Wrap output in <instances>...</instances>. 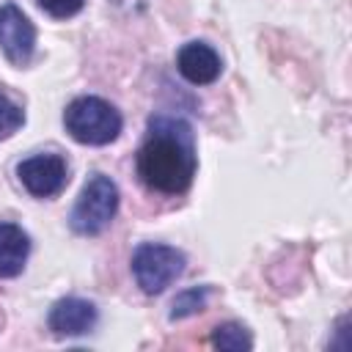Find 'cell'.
<instances>
[{
    "label": "cell",
    "mask_w": 352,
    "mask_h": 352,
    "mask_svg": "<svg viewBox=\"0 0 352 352\" xmlns=\"http://www.w3.org/2000/svg\"><path fill=\"white\" fill-rule=\"evenodd\" d=\"M82 6H85V0H38V8L55 19H69L77 11H82Z\"/></svg>",
    "instance_id": "obj_13"
},
{
    "label": "cell",
    "mask_w": 352,
    "mask_h": 352,
    "mask_svg": "<svg viewBox=\"0 0 352 352\" xmlns=\"http://www.w3.org/2000/svg\"><path fill=\"white\" fill-rule=\"evenodd\" d=\"M0 50L14 66H28L36 52V28L14 6H0Z\"/></svg>",
    "instance_id": "obj_6"
},
{
    "label": "cell",
    "mask_w": 352,
    "mask_h": 352,
    "mask_svg": "<svg viewBox=\"0 0 352 352\" xmlns=\"http://www.w3.org/2000/svg\"><path fill=\"white\" fill-rule=\"evenodd\" d=\"M212 346L226 349V352H242V349H250L253 346V338H250L248 327H242L236 322H226V324H217L214 327Z\"/></svg>",
    "instance_id": "obj_10"
},
{
    "label": "cell",
    "mask_w": 352,
    "mask_h": 352,
    "mask_svg": "<svg viewBox=\"0 0 352 352\" xmlns=\"http://www.w3.org/2000/svg\"><path fill=\"white\" fill-rule=\"evenodd\" d=\"M16 176H19L22 187L36 198L58 195L69 182L66 160L58 154H36V157L22 160L16 165Z\"/></svg>",
    "instance_id": "obj_5"
},
{
    "label": "cell",
    "mask_w": 352,
    "mask_h": 352,
    "mask_svg": "<svg viewBox=\"0 0 352 352\" xmlns=\"http://www.w3.org/2000/svg\"><path fill=\"white\" fill-rule=\"evenodd\" d=\"M47 322L55 336H82L96 324V305L82 297H63L50 308Z\"/></svg>",
    "instance_id": "obj_8"
},
{
    "label": "cell",
    "mask_w": 352,
    "mask_h": 352,
    "mask_svg": "<svg viewBox=\"0 0 352 352\" xmlns=\"http://www.w3.org/2000/svg\"><path fill=\"white\" fill-rule=\"evenodd\" d=\"M184 264L187 258L182 250L170 245H160V242H143L132 253V272H135L138 286L146 294L165 292L184 272Z\"/></svg>",
    "instance_id": "obj_4"
},
{
    "label": "cell",
    "mask_w": 352,
    "mask_h": 352,
    "mask_svg": "<svg viewBox=\"0 0 352 352\" xmlns=\"http://www.w3.org/2000/svg\"><path fill=\"white\" fill-rule=\"evenodd\" d=\"M25 124V113L16 102H11L3 91H0V140L11 138L19 126Z\"/></svg>",
    "instance_id": "obj_12"
},
{
    "label": "cell",
    "mask_w": 352,
    "mask_h": 352,
    "mask_svg": "<svg viewBox=\"0 0 352 352\" xmlns=\"http://www.w3.org/2000/svg\"><path fill=\"white\" fill-rule=\"evenodd\" d=\"M116 212H118V187H116V182L104 173H94L82 184V190H80V195L72 206L69 226L82 236H96L113 223Z\"/></svg>",
    "instance_id": "obj_3"
},
{
    "label": "cell",
    "mask_w": 352,
    "mask_h": 352,
    "mask_svg": "<svg viewBox=\"0 0 352 352\" xmlns=\"http://www.w3.org/2000/svg\"><path fill=\"white\" fill-rule=\"evenodd\" d=\"M176 69H179V74L187 82H192V85H209V82H214L220 77L223 60H220V55L209 44H204V41H187L179 50V55H176Z\"/></svg>",
    "instance_id": "obj_7"
},
{
    "label": "cell",
    "mask_w": 352,
    "mask_h": 352,
    "mask_svg": "<svg viewBox=\"0 0 352 352\" xmlns=\"http://www.w3.org/2000/svg\"><path fill=\"white\" fill-rule=\"evenodd\" d=\"M30 256V236L16 223H0V278H16Z\"/></svg>",
    "instance_id": "obj_9"
},
{
    "label": "cell",
    "mask_w": 352,
    "mask_h": 352,
    "mask_svg": "<svg viewBox=\"0 0 352 352\" xmlns=\"http://www.w3.org/2000/svg\"><path fill=\"white\" fill-rule=\"evenodd\" d=\"M121 113L99 96H77L63 110L66 132L85 146H107L121 135Z\"/></svg>",
    "instance_id": "obj_2"
},
{
    "label": "cell",
    "mask_w": 352,
    "mask_h": 352,
    "mask_svg": "<svg viewBox=\"0 0 352 352\" xmlns=\"http://www.w3.org/2000/svg\"><path fill=\"white\" fill-rule=\"evenodd\" d=\"M198 168L192 129L182 118L157 116L148 121V135L138 148V176L148 190L179 195L192 184Z\"/></svg>",
    "instance_id": "obj_1"
},
{
    "label": "cell",
    "mask_w": 352,
    "mask_h": 352,
    "mask_svg": "<svg viewBox=\"0 0 352 352\" xmlns=\"http://www.w3.org/2000/svg\"><path fill=\"white\" fill-rule=\"evenodd\" d=\"M206 297H209V289L206 286L184 289L182 294H176V300L170 305V319H184V316H192V314L204 311L206 308Z\"/></svg>",
    "instance_id": "obj_11"
}]
</instances>
